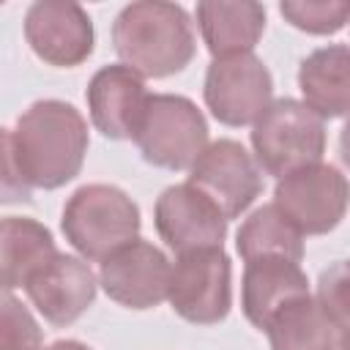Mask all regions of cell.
<instances>
[{"mask_svg": "<svg viewBox=\"0 0 350 350\" xmlns=\"http://www.w3.org/2000/svg\"><path fill=\"white\" fill-rule=\"evenodd\" d=\"M189 183L205 194L224 219H238L262 191V170L235 139L211 142L189 170Z\"/></svg>", "mask_w": 350, "mask_h": 350, "instance_id": "obj_9", "label": "cell"}, {"mask_svg": "<svg viewBox=\"0 0 350 350\" xmlns=\"http://www.w3.org/2000/svg\"><path fill=\"white\" fill-rule=\"evenodd\" d=\"M304 104L323 120L350 112V46L328 44L309 52L298 66Z\"/></svg>", "mask_w": 350, "mask_h": 350, "instance_id": "obj_17", "label": "cell"}, {"mask_svg": "<svg viewBox=\"0 0 350 350\" xmlns=\"http://www.w3.org/2000/svg\"><path fill=\"white\" fill-rule=\"evenodd\" d=\"M304 295H309V279L301 262L287 257H257L246 262L241 279V306L254 328L265 331L276 312Z\"/></svg>", "mask_w": 350, "mask_h": 350, "instance_id": "obj_15", "label": "cell"}, {"mask_svg": "<svg viewBox=\"0 0 350 350\" xmlns=\"http://www.w3.org/2000/svg\"><path fill=\"white\" fill-rule=\"evenodd\" d=\"M317 301L339 331L350 328V260H339L320 273Z\"/></svg>", "mask_w": 350, "mask_h": 350, "instance_id": "obj_22", "label": "cell"}, {"mask_svg": "<svg viewBox=\"0 0 350 350\" xmlns=\"http://www.w3.org/2000/svg\"><path fill=\"white\" fill-rule=\"evenodd\" d=\"M25 38L49 66L74 68L93 52V22L79 3L36 0L25 14Z\"/></svg>", "mask_w": 350, "mask_h": 350, "instance_id": "obj_10", "label": "cell"}, {"mask_svg": "<svg viewBox=\"0 0 350 350\" xmlns=\"http://www.w3.org/2000/svg\"><path fill=\"white\" fill-rule=\"evenodd\" d=\"M282 16L312 36H334L350 22V0H284Z\"/></svg>", "mask_w": 350, "mask_h": 350, "instance_id": "obj_21", "label": "cell"}, {"mask_svg": "<svg viewBox=\"0 0 350 350\" xmlns=\"http://www.w3.org/2000/svg\"><path fill=\"white\" fill-rule=\"evenodd\" d=\"M3 153L30 189H60L82 170L88 123L68 101H36L16 118L14 129H3Z\"/></svg>", "mask_w": 350, "mask_h": 350, "instance_id": "obj_1", "label": "cell"}, {"mask_svg": "<svg viewBox=\"0 0 350 350\" xmlns=\"http://www.w3.org/2000/svg\"><path fill=\"white\" fill-rule=\"evenodd\" d=\"M339 350H350V328H345L339 334Z\"/></svg>", "mask_w": 350, "mask_h": 350, "instance_id": "obj_26", "label": "cell"}, {"mask_svg": "<svg viewBox=\"0 0 350 350\" xmlns=\"http://www.w3.org/2000/svg\"><path fill=\"white\" fill-rule=\"evenodd\" d=\"M52 232L30 216H5L0 227V262L5 293L25 287L33 273L57 257Z\"/></svg>", "mask_w": 350, "mask_h": 350, "instance_id": "obj_18", "label": "cell"}, {"mask_svg": "<svg viewBox=\"0 0 350 350\" xmlns=\"http://www.w3.org/2000/svg\"><path fill=\"white\" fill-rule=\"evenodd\" d=\"M197 25L213 60L246 55L265 30V8L254 0H202L197 3Z\"/></svg>", "mask_w": 350, "mask_h": 350, "instance_id": "obj_16", "label": "cell"}, {"mask_svg": "<svg viewBox=\"0 0 350 350\" xmlns=\"http://www.w3.org/2000/svg\"><path fill=\"white\" fill-rule=\"evenodd\" d=\"M148 98L150 93L142 74H137L126 63L98 68L85 90L90 123L107 139H131L148 107Z\"/></svg>", "mask_w": 350, "mask_h": 350, "instance_id": "obj_14", "label": "cell"}, {"mask_svg": "<svg viewBox=\"0 0 350 350\" xmlns=\"http://www.w3.org/2000/svg\"><path fill=\"white\" fill-rule=\"evenodd\" d=\"M153 221H156L159 238L175 254L221 246L227 235L224 213L205 194H200L189 180L167 186L159 194L153 208Z\"/></svg>", "mask_w": 350, "mask_h": 350, "instance_id": "obj_12", "label": "cell"}, {"mask_svg": "<svg viewBox=\"0 0 350 350\" xmlns=\"http://www.w3.org/2000/svg\"><path fill=\"white\" fill-rule=\"evenodd\" d=\"M0 347L3 350H44L41 347V328H38L36 317L11 293H5V298H3Z\"/></svg>", "mask_w": 350, "mask_h": 350, "instance_id": "obj_23", "label": "cell"}, {"mask_svg": "<svg viewBox=\"0 0 350 350\" xmlns=\"http://www.w3.org/2000/svg\"><path fill=\"white\" fill-rule=\"evenodd\" d=\"M131 139L142 159L161 170H191L211 145L205 115L178 93H153Z\"/></svg>", "mask_w": 350, "mask_h": 350, "instance_id": "obj_5", "label": "cell"}, {"mask_svg": "<svg viewBox=\"0 0 350 350\" xmlns=\"http://www.w3.org/2000/svg\"><path fill=\"white\" fill-rule=\"evenodd\" d=\"M112 44L129 68L153 79L183 71L197 49L186 8L161 0L123 5L112 22Z\"/></svg>", "mask_w": 350, "mask_h": 350, "instance_id": "obj_2", "label": "cell"}, {"mask_svg": "<svg viewBox=\"0 0 350 350\" xmlns=\"http://www.w3.org/2000/svg\"><path fill=\"white\" fill-rule=\"evenodd\" d=\"M230 257L221 246L183 252L172 262L167 301L178 317L194 325H216L230 314Z\"/></svg>", "mask_w": 350, "mask_h": 350, "instance_id": "obj_6", "label": "cell"}, {"mask_svg": "<svg viewBox=\"0 0 350 350\" xmlns=\"http://www.w3.org/2000/svg\"><path fill=\"white\" fill-rule=\"evenodd\" d=\"M172 262L150 241H131L109 254L98 268L104 293L126 309H153L167 301Z\"/></svg>", "mask_w": 350, "mask_h": 350, "instance_id": "obj_11", "label": "cell"}, {"mask_svg": "<svg viewBox=\"0 0 350 350\" xmlns=\"http://www.w3.org/2000/svg\"><path fill=\"white\" fill-rule=\"evenodd\" d=\"M254 161L276 180L320 164L325 153V123L298 98H276L252 126Z\"/></svg>", "mask_w": 350, "mask_h": 350, "instance_id": "obj_4", "label": "cell"}, {"mask_svg": "<svg viewBox=\"0 0 350 350\" xmlns=\"http://www.w3.org/2000/svg\"><path fill=\"white\" fill-rule=\"evenodd\" d=\"M205 107L224 126H254L257 118L273 104V77L254 55L216 57L202 82Z\"/></svg>", "mask_w": 350, "mask_h": 350, "instance_id": "obj_8", "label": "cell"}, {"mask_svg": "<svg viewBox=\"0 0 350 350\" xmlns=\"http://www.w3.org/2000/svg\"><path fill=\"white\" fill-rule=\"evenodd\" d=\"M339 156H342L345 167L350 170V118L345 120V126H342V134H339Z\"/></svg>", "mask_w": 350, "mask_h": 350, "instance_id": "obj_24", "label": "cell"}, {"mask_svg": "<svg viewBox=\"0 0 350 350\" xmlns=\"http://www.w3.org/2000/svg\"><path fill=\"white\" fill-rule=\"evenodd\" d=\"M96 287V273L85 262V257L60 252L52 262L30 276L25 293L49 325L66 328L93 306Z\"/></svg>", "mask_w": 350, "mask_h": 350, "instance_id": "obj_13", "label": "cell"}, {"mask_svg": "<svg viewBox=\"0 0 350 350\" xmlns=\"http://www.w3.org/2000/svg\"><path fill=\"white\" fill-rule=\"evenodd\" d=\"M60 227L66 241L85 260L104 262L109 254L137 241L139 208L118 186L88 183L66 200Z\"/></svg>", "mask_w": 350, "mask_h": 350, "instance_id": "obj_3", "label": "cell"}, {"mask_svg": "<svg viewBox=\"0 0 350 350\" xmlns=\"http://www.w3.org/2000/svg\"><path fill=\"white\" fill-rule=\"evenodd\" d=\"M273 205L301 235H325L350 208V180L334 164H309L276 180Z\"/></svg>", "mask_w": 350, "mask_h": 350, "instance_id": "obj_7", "label": "cell"}, {"mask_svg": "<svg viewBox=\"0 0 350 350\" xmlns=\"http://www.w3.org/2000/svg\"><path fill=\"white\" fill-rule=\"evenodd\" d=\"M271 350H339V325L317 298L304 295L287 304L265 325Z\"/></svg>", "mask_w": 350, "mask_h": 350, "instance_id": "obj_19", "label": "cell"}, {"mask_svg": "<svg viewBox=\"0 0 350 350\" xmlns=\"http://www.w3.org/2000/svg\"><path fill=\"white\" fill-rule=\"evenodd\" d=\"M44 350H90V347L82 345V342H77V339H57V342H52Z\"/></svg>", "mask_w": 350, "mask_h": 350, "instance_id": "obj_25", "label": "cell"}, {"mask_svg": "<svg viewBox=\"0 0 350 350\" xmlns=\"http://www.w3.org/2000/svg\"><path fill=\"white\" fill-rule=\"evenodd\" d=\"M235 249L243 262L257 257H287L293 262L304 260V235L298 227L271 202L257 211L241 224L235 235Z\"/></svg>", "mask_w": 350, "mask_h": 350, "instance_id": "obj_20", "label": "cell"}]
</instances>
